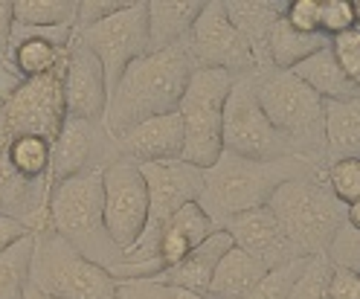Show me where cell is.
I'll return each instance as SVG.
<instances>
[{"mask_svg": "<svg viewBox=\"0 0 360 299\" xmlns=\"http://www.w3.org/2000/svg\"><path fill=\"white\" fill-rule=\"evenodd\" d=\"M192 61L184 47H172L160 53H146L143 58L134 61L117 87L108 96L105 110V131L114 136L131 131L146 120L174 113L180 105V96L189 84Z\"/></svg>", "mask_w": 360, "mask_h": 299, "instance_id": "cell-1", "label": "cell"}, {"mask_svg": "<svg viewBox=\"0 0 360 299\" xmlns=\"http://www.w3.org/2000/svg\"><path fill=\"white\" fill-rule=\"evenodd\" d=\"M308 174H326L302 157H282V160H247L230 151H221V157L210 169H204V192H200V206L204 212L224 227L233 215L267 206L282 183L308 177Z\"/></svg>", "mask_w": 360, "mask_h": 299, "instance_id": "cell-2", "label": "cell"}, {"mask_svg": "<svg viewBox=\"0 0 360 299\" xmlns=\"http://www.w3.org/2000/svg\"><path fill=\"white\" fill-rule=\"evenodd\" d=\"M267 210L294 250L297 259L326 256L334 236L346 227L349 206L337 201L326 183V174H308L288 180L270 195Z\"/></svg>", "mask_w": 360, "mask_h": 299, "instance_id": "cell-3", "label": "cell"}, {"mask_svg": "<svg viewBox=\"0 0 360 299\" xmlns=\"http://www.w3.org/2000/svg\"><path fill=\"white\" fill-rule=\"evenodd\" d=\"M253 82L264 117L288 140L290 151L326 169V102L288 70H256Z\"/></svg>", "mask_w": 360, "mask_h": 299, "instance_id": "cell-4", "label": "cell"}, {"mask_svg": "<svg viewBox=\"0 0 360 299\" xmlns=\"http://www.w3.org/2000/svg\"><path fill=\"white\" fill-rule=\"evenodd\" d=\"M102 172H84L58 183L50 192V221L53 229L70 241L84 259L96 262L102 267H114L122 262L125 250H120L108 236L105 227V186Z\"/></svg>", "mask_w": 360, "mask_h": 299, "instance_id": "cell-5", "label": "cell"}, {"mask_svg": "<svg viewBox=\"0 0 360 299\" xmlns=\"http://www.w3.org/2000/svg\"><path fill=\"white\" fill-rule=\"evenodd\" d=\"M35 238L30 285L53 299H117V279L108 267L84 259L56 229Z\"/></svg>", "mask_w": 360, "mask_h": 299, "instance_id": "cell-6", "label": "cell"}, {"mask_svg": "<svg viewBox=\"0 0 360 299\" xmlns=\"http://www.w3.org/2000/svg\"><path fill=\"white\" fill-rule=\"evenodd\" d=\"M233 82L236 76L224 70H210V67L192 70L189 84L177 105L180 122H184V157H180L184 163L210 169L221 157L224 105H227Z\"/></svg>", "mask_w": 360, "mask_h": 299, "instance_id": "cell-7", "label": "cell"}, {"mask_svg": "<svg viewBox=\"0 0 360 299\" xmlns=\"http://www.w3.org/2000/svg\"><path fill=\"white\" fill-rule=\"evenodd\" d=\"M61 76L64 73L30 79L0 105V151L24 136H38L50 146L58 140V131L67 120Z\"/></svg>", "mask_w": 360, "mask_h": 299, "instance_id": "cell-8", "label": "cell"}, {"mask_svg": "<svg viewBox=\"0 0 360 299\" xmlns=\"http://www.w3.org/2000/svg\"><path fill=\"white\" fill-rule=\"evenodd\" d=\"M224 151L247 157V160H282L297 157L288 140L270 125L256 99V82L250 76H238L230 87L224 105V128H221Z\"/></svg>", "mask_w": 360, "mask_h": 299, "instance_id": "cell-9", "label": "cell"}, {"mask_svg": "<svg viewBox=\"0 0 360 299\" xmlns=\"http://www.w3.org/2000/svg\"><path fill=\"white\" fill-rule=\"evenodd\" d=\"M79 38L99 58L108 90H114L128 67L148 53V0H131L122 12L82 30Z\"/></svg>", "mask_w": 360, "mask_h": 299, "instance_id": "cell-10", "label": "cell"}, {"mask_svg": "<svg viewBox=\"0 0 360 299\" xmlns=\"http://www.w3.org/2000/svg\"><path fill=\"white\" fill-rule=\"evenodd\" d=\"M184 50L195 70L210 67V70H224L236 79L256 73L253 50L241 38V32L230 24L227 12H224V0H207L204 12L198 15L195 27L184 44Z\"/></svg>", "mask_w": 360, "mask_h": 299, "instance_id": "cell-11", "label": "cell"}, {"mask_svg": "<svg viewBox=\"0 0 360 299\" xmlns=\"http://www.w3.org/2000/svg\"><path fill=\"white\" fill-rule=\"evenodd\" d=\"M105 186V227L120 250H128L143 236L148 221V189L140 172V163L131 157H117L102 172Z\"/></svg>", "mask_w": 360, "mask_h": 299, "instance_id": "cell-12", "label": "cell"}, {"mask_svg": "<svg viewBox=\"0 0 360 299\" xmlns=\"http://www.w3.org/2000/svg\"><path fill=\"white\" fill-rule=\"evenodd\" d=\"M120 157V148L114 136L105 131V125H94L84 120L67 117L58 140L50 148V174H47V189L53 192L58 183L79 177L84 172L105 169Z\"/></svg>", "mask_w": 360, "mask_h": 299, "instance_id": "cell-13", "label": "cell"}, {"mask_svg": "<svg viewBox=\"0 0 360 299\" xmlns=\"http://www.w3.org/2000/svg\"><path fill=\"white\" fill-rule=\"evenodd\" d=\"M61 90H64V110L67 117L84 120L102 125L105 110H108V79L99 58L87 50V44L73 32L70 44H67V61H64V76H61Z\"/></svg>", "mask_w": 360, "mask_h": 299, "instance_id": "cell-14", "label": "cell"}, {"mask_svg": "<svg viewBox=\"0 0 360 299\" xmlns=\"http://www.w3.org/2000/svg\"><path fill=\"white\" fill-rule=\"evenodd\" d=\"M224 233L233 238V244L244 253H250L253 259H259L264 267H279L294 256L290 250L282 227L276 224L274 212L267 206H259V210H250V212H241V215H233L230 221H224Z\"/></svg>", "mask_w": 360, "mask_h": 299, "instance_id": "cell-15", "label": "cell"}, {"mask_svg": "<svg viewBox=\"0 0 360 299\" xmlns=\"http://www.w3.org/2000/svg\"><path fill=\"white\" fill-rule=\"evenodd\" d=\"M117 148L122 157H131L134 163H163V160L184 157V122L180 113H163V117L146 120L131 131L117 136Z\"/></svg>", "mask_w": 360, "mask_h": 299, "instance_id": "cell-16", "label": "cell"}, {"mask_svg": "<svg viewBox=\"0 0 360 299\" xmlns=\"http://www.w3.org/2000/svg\"><path fill=\"white\" fill-rule=\"evenodd\" d=\"M290 0H224L230 24L250 44L256 70H270L267 61V38L279 18H285Z\"/></svg>", "mask_w": 360, "mask_h": 299, "instance_id": "cell-17", "label": "cell"}, {"mask_svg": "<svg viewBox=\"0 0 360 299\" xmlns=\"http://www.w3.org/2000/svg\"><path fill=\"white\" fill-rule=\"evenodd\" d=\"M230 247H233V238L224 233V229H215L210 238H204L198 247H192L174 267H169L160 276H154V279H163L174 288H184L189 293H198V296L207 299L212 273H215L218 262L224 259V253H227Z\"/></svg>", "mask_w": 360, "mask_h": 299, "instance_id": "cell-18", "label": "cell"}, {"mask_svg": "<svg viewBox=\"0 0 360 299\" xmlns=\"http://www.w3.org/2000/svg\"><path fill=\"white\" fill-rule=\"evenodd\" d=\"M207 0H148V53L184 47Z\"/></svg>", "mask_w": 360, "mask_h": 299, "instance_id": "cell-19", "label": "cell"}, {"mask_svg": "<svg viewBox=\"0 0 360 299\" xmlns=\"http://www.w3.org/2000/svg\"><path fill=\"white\" fill-rule=\"evenodd\" d=\"M50 206L47 180H30L20 174L6 154H0V215L24 224L30 215Z\"/></svg>", "mask_w": 360, "mask_h": 299, "instance_id": "cell-20", "label": "cell"}, {"mask_svg": "<svg viewBox=\"0 0 360 299\" xmlns=\"http://www.w3.org/2000/svg\"><path fill=\"white\" fill-rule=\"evenodd\" d=\"M270 267H264L259 259H253L250 253L238 250L236 244L224 253V259L218 262L212 282L207 291V299H241L250 293Z\"/></svg>", "mask_w": 360, "mask_h": 299, "instance_id": "cell-21", "label": "cell"}, {"mask_svg": "<svg viewBox=\"0 0 360 299\" xmlns=\"http://www.w3.org/2000/svg\"><path fill=\"white\" fill-rule=\"evenodd\" d=\"M288 73H294L302 84H308L323 102H346V99L360 96V90L349 82L343 67L337 64L331 47H323L320 53H314L311 58H305Z\"/></svg>", "mask_w": 360, "mask_h": 299, "instance_id": "cell-22", "label": "cell"}, {"mask_svg": "<svg viewBox=\"0 0 360 299\" xmlns=\"http://www.w3.org/2000/svg\"><path fill=\"white\" fill-rule=\"evenodd\" d=\"M323 47H328V38L323 32H302L288 18H279L267 38L270 70H294L297 64L320 53Z\"/></svg>", "mask_w": 360, "mask_h": 299, "instance_id": "cell-23", "label": "cell"}, {"mask_svg": "<svg viewBox=\"0 0 360 299\" xmlns=\"http://www.w3.org/2000/svg\"><path fill=\"white\" fill-rule=\"evenodd\" d=\"M326 157L360 160V96L346 102H326Z\"/></svg>", "mask_w": 360, "mask_h": 299, "instance_id": "cell-24", "label": "cell"}, {"mask_svg": "<svg viewBox=\"0 0 360 299\" xmlns=\"http://www.w3.org/2000/svg\"><path fill=\"white\" fill-rule=\"evenodd\" d=\"M15 24L32 30H76L79 0H15Z\"/></svg>", "mask_w": 360, "mask_h": 299, "instance_id": "cell-25", "label": "cell"}, {"mask_svg": "<svg viewBox=\"0 0 360 299\" xmlns=\"http://www.w3.org/2000/svg\"><path fill=\"white\" fill-rule=\"evenodd\" d=\"M32 250H35L32 236H24L6 250H0V299H24L30 285Z\"/></svg>", "mask_w": 360, "mask_h": 299, "instance_id": "cell-26", "label": "cell"}, {"mask_svg": "<svg viewBox=\"0 0 360 299\" xmlns=\"http://www.w3.org/2000/svg\"><path fill=\"white\" fill-rule=\"evenodd\" d=\"M12 27H15L12 0H0V105L12 96L18 87H24V76H20L18 67H15Z\"/></svg>", "mask_w": 360, "mask_h": 299, "instance_id": "cell-27", "label": "cell"}, {"mask_svg": "<svg viewBox=\"0 0 360 299\" xmlns=\"http://www.w3.org/2000/svg\"><path fill=\"white\" fill-rule=\"evenodd\" d=\"M50 143L47 140H38V136H24V140H15L6 151L9 163L30 180H47L50 174Z\"/></svg>", "mask_w": 360, "mask_h": 299, "instance_id": "cell-28", "label": "cell"}, {"mask_svg": "<svg viewBox=\"0 0 360 299\" xmlns=\"http://www.w3.org/2000/svg\"><path fill=\"white\" fill-rule=\"evenodd\" d=\"M305 265H308V259H290V262H285V265H279L274 270H267L264 279L241 299H288L290 288H294V282L300 279V273L305 270Z\"/></svg>", "mask_w": 360, "mask_h": 299, "instance_id": "cell-29", "label": "cell"}, {"mask_svg": "<svg viewBox=\"0 0 360 299\" xmlns=\"http://www.w3.org/2000/svg\"><path fill=\"white\" fill-rule=\"evenodd\" d=\"M326 183L331 195L343 206H352L360 201V160H334L326 166Z\"/></svg>", "mask_w": 360, "mask_h": 299, "instance_id": "cell-30", "label": "cell"}, {"mask_svg": "<svg viewBox=\"0 0 360 299\" xmlns=\"http://www.w3.org/2000/svg\"><path fill=\"white\" fill-rule=\"evenodd\" d=\"M328 279H331V262L328 256L308 259L305 270L290 288L288 299H328Z\"/></svg>", "mask_w": 360, "mask_h": 299, "instance_id": "cell-31", "label": "cell"}, {"mask_svg": "<svg viewBox=\"0 0 360 299\" xmlns=\"http://www.w3.org/2000/svg\"><path fill=\"white\" fill-rule=\"evenodd\" d=\"M117 299H204L163 279H122L117 282Z\"/></svg>", "mask_w": 360, "mask_h": 299, "instance_id": "cell-32", "label": "cell"}, {"mask_svg": "<svg viewBox=\"0 0 360 299\" xmlns=\"http://www.w3.org/2000/svg\"><path fill=\"white\" fill-rule=\"evenodd\" d=\"M328 47H331L337 64L343 67V73L349 76V82L360 90V27H352L343 35L331 38Z\"/></svg>", "mask_w": 360, "mask_h": 299, "instance_id": "cell-33", "label": "cell"}, {"mask_svg": "<svg viewBox=\"0 0 360 299\" xmlns=\"http://www.w3.org/2000/svg\"><path fill=\"white\" fill-rule=\"evenodd\" d=\"M354 24V6L352 0H320V32L331 41L343 35Z\"/></svg>", "mask_w": 360, "mask_h": 299, "instance_id": "cell-34", "label": "cell"}, {"mask_svg": "<svg viewBox=\"0 0 360 299\" xmlns=\"http://www.w3.org/2000/svg\"><path fill=\"white\" fill-rule=\"evenodd\" d=\"M326 256L337 267H349V270L360 273V229H354L352 224L340 227V233L334 236Z\"/></svg>", "mask_w": 360, "mask_h": 299, "instance_id": "cell-35", "label": "cell"}, {"mask_svg": "<svg viewBox=\"0 0 360 299\" xmlns=\"http://www.w3.org/2000/svg\"><path fill=\"white\" fill-rule=\"evenodd\" d=\"M131 0H79V18H76V32L99 24V20L122 12Z\"/></svg>", "mask_w": 360, "mask_h": 299, "instance_id": "cell-36", "label": "cell"}, {"mask_svg": "<svg viewBox=\"0 0 360 299\" xmlns=\"http://www.w3.org/2000/svg\"><path fill=\"white\" fill-rule=\"evenodd\" d=\"M285 18L302 32H320V0H290Z\"/></svg>", "mask_w": 360, "mask_h": 299, "instance_id": "cell-37", "label": "cell"}, {"mask_svg": "<svg viewBox=\"0 0 360 299\" xmlns=\"http://www.w3.org/2000/svg\"><path fill=\"white\" fill-rule=\"evenodd\" d=\"M328 299H360V273H354L349 267L331 265Z\"/></svg>", "mask_w": 360, "mask_h": 299, "instance_id": "cell-38", "label": "cell"}, {"mask_svg": "<svg viewBox=\"0 0 360 299\" xmlns=\"http://www.w3.org/2000/svg\"><path fill=\"white\" fill-rule=\"evenodd\" d=\"M24 236H30L24 224L15 221V218L0 215V250H6L9 244H15L18 238H24Z\"/></svg>", "mask_w": 360, "mask_h": 299, "instance_id": "cell-39", "label": "cell"}, {"mask_svg": "<svg viewBox=\"0 0 360 299\" xmlns=\"http://www.w3.org/2000/svg\"><path fill=\"white\" fill-rule=\"evenodd\" d=\"M346 224H352L354 229H360V201L349 206V212H346Z\"/></svg>", "mask_w": 360, "mask_h": 299, "instance_id": "cell-40", "label": "cell"}, {"mask_svg": "<svg viewBox=\"0 0 360 299\" xmlns=\"http://www.w3.org/2000/svg\"><path fill=\"white\" fill-rule=\"evenodd\" d=\"M24 299H53V296H47V293H41L38 288L27 285V293H24Z\"/></svg>", "mask_w": 360, "mask_h": 299, "instance_id": "cell-41", "label": "cell"}, {"mask_svg": "<svg viewBox=\"0 0 360 299\" xmlns=\"http://www.w3.org/2000/svg\"><path fill=\"white\" fill-rule=\"evenodd\" d=\"M352 6H354V24L360 27V0H352Z\"/></svg>", "mask_w": 360, "mask_h": 299, "instance_id": "cell-42", "label": "cell"}]
</instances>
